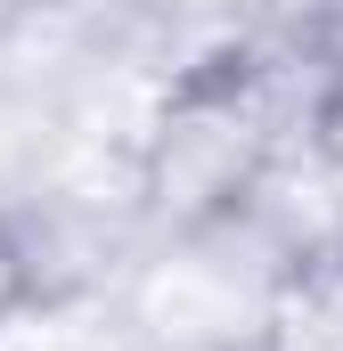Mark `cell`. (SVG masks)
<instances>
[{
    "instance_id": "3957f363",
    "label": "cell",
    "mask_w": 343,
    "mask_h": 351,
    "mask_svg": "<svg viewBox=\"0 0 343 351\" xmlns=\"http://www.w3.org/2000/svg\"><path fill=\"white\" fill-rule=\"evenodd\" d=\"M261 351H343V245L303 254L261 294Z\"/></svg>"
},
{
    "instance_id": "277c9868",
    "label": "cell",
    "mask_w": 343,
    "mask_h": 351,
    "mask_svg": "<svg viewBox=\"0 0 343 351\" xmlns=\"http://www.w3.org/2000/svg\"><path fill=\"white\" fill-rule=\"evenodd\" d=\"M311 147L343 172V49H335V74H327V90H319V106H311Z\"/></svg>"
},
{
    "instance_id": "6da1fadb",
    "label": "cell",
    "mask_w": 343,
    "mask_h": 351,
    "mask_svg": "<svg viewBox=\"0 0 343 351\" xmlns=\"http://www.w3.org/2000/svg\"><path fill=\"white\" fill-rule=\"evenodd\" d=\"M278 156L270 123L254 98L213 74V82H180L156 114V131L139 139V172H147V213L172 221V237H196L213 221H229L246 204L254 172Z\"/></svg>"
},
{
    "instance_id": "7a4b0ae2",
    "label": "cell",
    "mask_w": 343,
    "mask_h": 351,
    "mask_svg": "<svg viewBox=\"0 0 343 351\" xmlns=\"http://www.w3.org/2000/svg\"><path fill=\"white\" fill-rule=\"evenodd\" d=\"M261 294H270V278L237 269L221 254V237L196 229L123 278V319L147 351H229L261 335Z\"/></svg>"
},
{
    "instance_id": "8992f818",
    "label": "cell",
    "mask_w": 343,
    "mask_h": 351,
    "mask_svg": "<svg viewBox=\"0 0 343 351\" xmlns=\"http://www.w3.org/2000/svg\"><path fill=\"white\" fill-rule=\"evenodd\" d=\"M229 351H261V335H254V343H229Z\"/></svg>"
},
{
    "instance_id": "5b68a950",
    "label": "cell",
    "mask_w": 343,
    "mask_h": 351,
    "mask_svg": "<svg viewBox=\"0 0 343 351\" xmlns=\"http://www.w3.org/2000/svg\"><path fill=\"white\" fill-rule=\"evenodd\" d=\"M33 302V286H25V262H16V245H8V229H0V319H16Z\"/></svg>"
}]
</instances>
